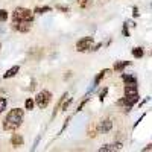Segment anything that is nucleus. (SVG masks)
<instances>
[{"label": "nucleus", "mask_w": 152, "mask_h": 152, "mask_svg": "<svg viewBox=\"0 0 152 152\" xmlns=\"http://www.w3.org/2000/svg\"><path fill=\"white\" fill-rule=\"evenodd\" d=\"M138 15V9L137 8H134V17H137Z\"/></svg>", "instance_id": "nucleus-21"}, {"label": "nucleus", "mask_w": 152, "mask_h": 152, "mask_svg": "<svg viewBox=\"0 0 152 152\" xmlns=\"http://www.w3.org/2000/svg\"><path fill=\"white\" fill-rule=\"evenodd\" d=\"M107 91H108V88H104V91L100 93V100H104V97L107 96Z\"/></svg>", "instance_id": "nucleus-19"}, {"label": "nucleus", "mask_w": 152, "mask_h": 152, "mask_svg": "<svg viewBox=\"0 0 152 152\" xmlns=\"http://www.w3.org/2000/svg\"><path fill=\"white\" fill-rule=\"evenodd\" d=\"M34 100L32 99H26V102H24V107H26V110H32L34 108Z\"/></svg>", "instance_id": "nucleus-17"}, {"label": "nucleus", "mask_w": 152, "mask_h": 152, "mask_svg": "<svg viewBox=\"0 0 152 152\" xmlns=\"http://www.w3.org/2000/svg\"><path fill=\"white\" fill-rule=\"evenodd\" d=\"M143 53H145V50L142 49V47H134L132 49V55H134V58H142L143 56Z\"/></svg>", "instance_id": "nucleus-12"}, {"label": "nucleus", "mask_w": 152, "mask_h": 152, "mask_svg": "<svg viewBox=\"0 0 152 152\" xmlns=\"http://www.w3.org/2000/svg\"><path fill=\"white\" fill-rule=\"evenodd\" d=\"M78 3H79L81 8H87L88 5L91 3V0H78Z\"/></svg>", "instance_id": "nucleus-18"}, {"label": "nucleus", "mask_w": 152, "mask_h": 152, "mask_svg": "<svg viewBox=\"0 0 152 152\" xmlns=\"http://www.w3.org/2000/svg\"><path fill=\"white\" fill-rule=\"evenodd\" d=\"M122 78L125 81V85H128V84H137V79L134 78V76H131V75H123Z\"/></svg>", "instance_id": "nucleus-11"}, {"label": "nucleus", "mask_w": 152, "mask_h": 152, "mask_svg": "<svg viewBox=\"0 0 152 152\" xmlns=\"http://www.w3.org/2000/svg\"><path fill=\"white\" fill-rule=\"evenodd\" d=\"M6 105H8V100L5 97H0V113L3 110H6Z\"/></svg>", "instance_id": "nucleus-16"}, {"label": "nucleus", "mask_w": 152, "mask_h": 152, "mask_svg": "<svg viewBox=\"0 0 152 152\" xmlns=\"http://www.w3.org/2000/svg\"><path fill=\"white\" fill-rule=\"evenodd\" d=\"M131 62L129 61H122V62H116V64H114V70L116 72H122L126 66H129Z\"/></svg>", "instance_id": "nucleus-9"}, {"label": "nucleus", "mask_w": 152, "mask_h": 152, "mask_svg": "<svg viewBox=\"0 0 152 152\" xmlns=\"http://www.w3.org/2000/svg\"><path fill=\"white\" fill-rule=\"evenodd\" d=\"M120 148H122V145L117 143V145H107V146H104V148H100L99 151H100V152H104V151H116V149H120Z\"/></svg>", "instance_id": "nucleus-10"}, {"label": "nucleus", "mask_w": 152, "mask_h": 152, "mask_svg": "<svg viewBox=\"0 0 152 152\" xmlns=\"http://www.w3.org/2000/svg\"><path fill=\"white\" fill-rule=\"evenodd\" d=\"M49 11H52V8H50V6H43V8H35V12H37V14H44V12H49Z\"/></svg>", "instance_id": "nucleus-14"}, {"label": "nucleus", "mask_w": 152, "mask_h": 152, "mask_svg": "<svg viewBox=\"0 0 152 152\" xmlns=\"http://www.w3.org/2000/svg\"><path fill=\"white\" fill-rule=\"evenodd\" d=\"M18 70H20V67H18V66L11 67L9 70H6V73L3 75V78H5V79H9V78H12V76H15V75L18 73Z\"/></svg>", "instance_id": "nucleus-7"}, {"label": "nucleus", "mask_w": 152, "mask_h": 152, "mask_svg": "<svg viewBox=\"0 0 152 152\" xmlns=\"http://www.w3.org/2000/svg\"><path fill=\"white\" fill-rule=\"evenodd\" d=\"M111 126H113V122H111L110 119H107V120H102V122H100L99 129L102 131V132H108V131L111 129Z\"/></svg>", "instance_id": "nucleus-6"}, {"label": "nucleus", "mask_w": 152, "mask_h": 152, "mask_svg": "<svg viewBox=\"0 0 152 152\" xmlns=\"http://www.w3.org/2000/svg\"><path fill=\"white\" fill-rule=\"evenodd\" d=\"M32 21H14V29L18 32H28L32 28Z\"/></svg>", "instance_id": "nucleus-5"}, {"label": "nucleus", "mask_w": 152, "mask_h": 152, "mask_svg": "<svg viewBox=\"0 0 152 152\" xmlns=\"http://www.w3.org/2000/svg\"><path fill=\"white\" fill-rule=\"evenodd\" d=\"M50 99H52V94H50V91L43 90V91H40V93L37 94V97H35V104H37V107H38V108L44 110V108L49 105Z\"/></svg>", "instance_id": "nucleus-3"}, {"label": "nucleus", "mask_w": 152, "mask_h": 152, "mask_svg": "<svg viewBox=\"0 0 152 152\" xmlns=\"http://www.w3.org/2000/svg\"><path fill=\"white\" fill-rule=\"evenodd\" d=\"M107 73H110V70H102V72H100V73H99V75L96 76V79H94V84L97 85V84H99L100 81H102V79L105 78V75H107Z\"/></svg>", "instance_id": "nucleus-13"}, {"label": "nucleus", "mask_w": 152, "mask_h": 152, "mask_svg": "<svg viewBox=\"0 0 152 152\" xmlns=\"http://www.w3.org/2000/svg\"><path fill=\"white\" fill-rule=\"evenodd\" d=\"M149 149H152V143H151V145H148V146L145 148V151H149Z\"/></svg>", "instance_id": "nucleus-22"}, {"label": "nucleus", "mask_w": 152, "mask_h": 152, "mask_svg": "<svg viewBox=\"0 0 152 152\" xmlns=\"http://www.w3.org/2000/svg\"><path fill=\"white\" fill-rule=\"evenodd\" d=\"M11 143H12V146H21L23 145V137L20 135V134H12V138H11Z\"/></svg>", "instance_id": "nucleus-8"}, {"label": "nucleus", "mask_w": 152, "mask_h": 152, "mask_svg": "<svg viewBox=\"0 0 152 152\" xmlns=\"http://www.w3.org/2000/svg\"><path fill=\"white\" fill-rule=\"evenodd\" d=\"M70 102H72V99H69L67 102H64V104H62V110H67V107L70 105Z\"/></svg>", "instance_id": "nucleus-20"}, {"label": "nucleus", "mask_w": 152, "mask_h": 152, "mask_svg": "<svg viewBox=\"0 0 152 152\" xmlns=\"http://www.w3.org/2000/svg\"><path fill=\"white\" fill-rule=\"evenodd\" d=\"M0 46H2V44H0Z\"/></svg>", "instance_id": "nucleus-23"}, {"label": "nucleus", "mask_w": 152, "mask_h": 152, "mask_svg": "<svg viewBox=\"0 0 152 152\" xmlns=\"http://www.w3.org/2000/svg\"><path fill=\"white\" fill-rule=\"evenodd\" d=\"M12 20L14 21H32L34 20V12L26 8H17L12 12Z\"/></svg>", "instance_id": "nucleus-2"}, {"label": "nucleus", "mask_w": 152, "mask_h": 152, "mask_svg": "<svg viewBox=\"0 0 152 152\" xmlns=\"http://www.w3.org/2000/svg\"><path fill=\"white\" fill-rule=\"evenodd\" d=\"M23 116H24V111L21 108H12L6 114V119L3 120V129L15 131L21 125V122H23Z\"/></svg>", "instance_id": "nucleus-1"}, {"label": "nucleus", "mask_w": 152, "mask_h": 152, "mask_svg": "<svg viewBox=\"0 0 152 152\" xmlns=\"http://www.w3.org/2000/svg\"><path fill=\"white\" fill-rule=\"evenodd\" d=\"M93 37H84V38H81V40L76 43V50L78 52H85V50H88L91 47V44H93Z\"/></svg>", "instance_id": "nucleus-4"}, {"label": "nucleus", "mask_w": 152, "mask_h": 152, "mask_svg": "<svg viewBox=\"0 0 152 152\" xmlns=\"http://www.w3.org/2000/svg\"><path fill=\"white\" fill-rule=\"evenodd\" d=\"M6 20H8V11L0 9V21H6Z\"/></svg>", "instance_id": "nucleus-15"}]
</instances>
